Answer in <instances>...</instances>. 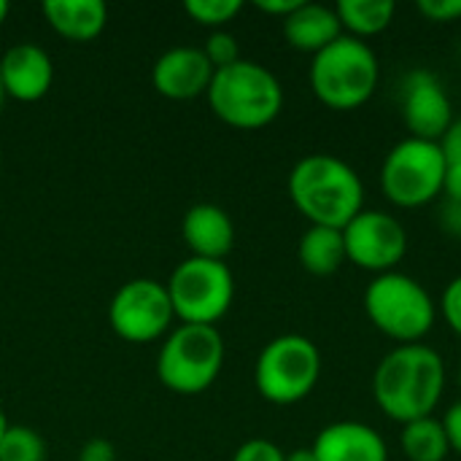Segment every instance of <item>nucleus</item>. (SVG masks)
<instances>
[{
  "instance_id": "nucleus-1",
  "label": "nucleus",
  "mask_w": 461,
  "mask_h": 461,
  "mask_svg": "<svg viewBox=\"0 0 461 461\" xmlns=\"http://www.w3.org/2000/svg\"><path fill=\"white\" fill-rule=\"evenodd\" d=\"M446 392V362L424 343L392 348L373 373L375 405L400 424L435 416Z\"/></svg>"
},
{
  "instance_id": "nucleus-2",
  "label": "nucleus",
  "mask_w": 461,
  "mask_h": 461,
  "mask_svg": "<svg viewBox=\"0 0 461 461\" xmlns=\"http://www.w3.org/2000/svg\"><path fill=\"white\" fill-rule=\"evenodd\" d=\"M289 197L294 208L319 227L343 230L365 211V184L359 173L335 154H308L289 173Z\"/></svg>"
},
{
  "instance_id": "nucleus-3",
  "label": "nucleus",
  "mask_w": 461,
  "mask_h": 461,
  "mask_svg": "<svg viewBox=\"0 0 461 461\" xmlns=\"http://www.w3.org/2000/svg\"><path fill=\"white\" fill-rule=\"evenodd\" d=\"M311 89L332 111L362 108L378 89L381 62L367 41L340 35L327 49L313 54Z\"/></svg>"
},
{
  "instance_id": "nucleus-4",
  "label": "nucleus",
  "mask_w": 461,
  "mask_h": 461,
  "mask_svg": "<svg viewBox=\"0 0 461 461\" xmlns=\"http://www.w3.org/2000/svg\"><path fill=\"white\" fill-rule=\"evenodd\" d=\"M205 95L211 111L224 124L238 130L267 127L284 108V86L276 73L243 57L227 68H219Z\"/></svg>"
},
{
  "instance_id": "nucleus-5",
  "label": "nucleus",
  "mask_w": 461,
  "mask_h": 461,
  "mask_svg": "<svg viewBox=\"0 0 461 461\" xmlns=\"http://www.w3.org/2000/svg\"><path fill=\"white\" fill-rule=\"evenodd\" d=\"M362 303L370 324L400 346L421 343L438 321L432 294L413 276L400 270L375 276L367 284Z\"/></svg>"
},
{
  "instance_id": "nucleus-6",
  "label": "nucleus",
  "mask_w": 461,
  "mask_h": 461,
  "mask_svg": "<svg viewBox=\"0 0 461 461\" xmlns=\"http://www.w3.org/2000/svg\"><path fill=\"white\" fill-rule=\"evenodd\" d=\"M221 365V332L208 324H181L165 338L159 348L157 375L176 394H200L219 378Z\"/></svg>"
},
{
  "instance_id": "nucleus-7",
  "label": "nucleus",
  "mask_w": 461,
  "mask_h": 461,
  "mask_svg": "<svg viewBox=\"0 0 461 461\" xmlns=\"http://www.w3.org/2000/svg\"><path fill=\"white\" fill-rule=\"evenodd\" d=\"M448 159L435 140L402 138L381 165V189L397 208H421L443 194Z\"/></svg>"
},
{
  "instance_id": "nucleus-8",
  "label": "nucleus",
  "mask_w": 461,
  "mask_h": 461,
  "mask_svg": "<svg viewBox=\"0 0 461 461\" xmlns=\"http://www.w3.org/2000/svg\"><path fill=\"white\" fill-rule=\"evenodd\" d=\"M321 378L319 346L305 335L273 338L257 359V392L273 405H294L305 400Z\"/></svg>"
},
{
  "instance_id": "nucleus-9",
  "label": "nucleus",
  "mask_w": 461,
  "mask_h": 461,
  "mask_svg": "<svg viewBox=\"0 0 461 461\" xmlns=\"http://www.w3.org/2000/svg\"><path fill=\"white\" fill-rule=\"evenodd\" d=\"M167 294L173 313L184 324L213 327L232 305L235 278L221 259L189 257L167 278Z\"/></svg>"
},
{
  "instance_id": "nucleus-10",
  "label": "nucleus",
  "mask_w": 461,
  "mask_h": 461,
  "mask_svg": "<svg viewBox=\"0 0 461 461\" xmlns=\"http://www.w3.org/2000/svg\"><path fill=\"white\" fill-rule=\"evenodd\" d=\"M173 303L167 286L151 278H132L122 284L108 303V321L127 343H151L173 324Z\"/></svg>"
},
{
  "instance_id": "nucleus-11",
  "label": "nucleus",
  "mask_w": 461,
  "mask_h": 461,
  "mask_svg": "<svg viewBox=\"0 0 461 461\" xmlns=\"http://www.w3.org/2000/svg\"><path fill=\"white\" fill-rule=\"evenodd\" d=\"M346 259L375 276L397 270L408 254V232L402 221L386 211H359L346 227Z\"/></svg>"
},
{
  "instance_id": "nucleus-12",
  "label": "nucleus",
  "mask_w": 461,
  "mask_h": 461,
  "mask_svg": "<svg viewBox=\"0 0 461 461\" xmlns=\"http://www.w3.org/2000/svg\"><path fill=\"white\" fill-rule=\"evenodd\" d=\"M400 111L411 138L440 143L448 127L454 124V105L446 92V84L438 73L427 68H416L402 78Z\"/></svg>"
},
{
  "instance_id": "nucleus-13",
  "label": "nucleus",
  "mask_w": 461,
  "mask_h": 461,
  "mask_svg": "<svg viewBox=\"0 0 461 461\" xmlns=\"http://www.w3.org/2000/svg\"><path fill=\"white\" fill-rule=\"evenodd\" d=\"M213 73L216 70L208 62L203 49L173 46L154 62L151 81H154L157 92L170 100H192V97L208 92Z\"/></svg>"
},
{
  "instance_id": "nucleus-14",
  "label": "nucleus",
  "mask_w": 461,
  "mask_h": 461,
  "mask_svg": "<svg viewBox=\"0 0 461 461\" xmlns=\"http://www.w3.org/2000/svg\"><path fill=\"white\" fill-rule=\"evenodd\" d=\"M0 81L14 100H41L54 81L51 57L38 43H14L0 57Z\"/></svg>"
},
{
  "instance_id": "nucleus-15",
  "label": "nucleus",
  "mask_w": 461,
  "mask_h": 461,
  "mask_svg": "<svg viewBox=\"0 0 461 461\" xmlns=\"http://www.w3.org/2000/svg\"><path fill=\"white\" fill-rule=\"evenodd\" d=\"M311 448L319 461H389V446L381 432L362 421L327 424Z\"/></svg>"
},
{
  "instance_id": "nucleus-16",
  "label": "nucleus",
  "mask_w": 461,
  "mask_h": 461,
  "mask_svg": "<svg viewBox=\"0 0 461 461\" xmlns=\"http://www.w3.org/2000/svg\"><path fill=\"white\" fill-rule=\"evenodd\" d=\"M184 243L192 249V257L203 259H221L235 246V224L230 213L213 203H197L184 213L181 221Z\"/></svg>"
},
{
  "instance_id": "nucleus-17",
  "label": "nucleus",
  "mask_w": 461,
  "mask_h": 461,
  "mask_svg": "<svg viewBox=\"0 0 461 461\" xmlns=\"http://www.w3.org/2000/svg\"><path fill=\"white\" fill-rule=\"evenodd\" d=\"M284 38L292 49L319 54L332 41L343 35V24L335 14V5L324 3H300L286 19H281Z\"/></svg>"
},
{
  "instance_id": "nucleus-18",
  "label": "nucleus",
  "mask_w": 461,
  "mask_h": 461,
  "mask_svg": "<svg viewBox=\"0 0 461 461\" xmlns=\"http://www.w3.org/2000/svg\"><path fill=\"white\" fill-rule=\"evenodd\" d=\"M43 16L62 38L92 41L103 32L108 8L103 0H46Z\"/></svg>"
},
{
  "instance_id": "nucleus-19",
  "label": "nucleus",
  "mask_w": 461,
  "mask_h": 461,
  "mask_svg": "<svg viewBox=\"0 0 461 461\" xmlns=\"http://www.w3.org/2000/svg\"><path fill=\"white\" fill-rule=\"evenodd\" d=\"M297 257L300 265L311 273V276H332L338 273L348 259H346V240H343V230L335 227H319L311 224L297 246Z\"/></svg>"
},
{
  "instance_id": "nucleus-20",
  "label": "nucleus",
  "mask_w": 461,
  "mask_h": 461,
  "mask_svg": "<svg viewBox=\"0 0 461 461\" xmlns=\"http://www.w3.org/2000/svg\"><path fill=\"white\" fill-rule=\"evenodd\" d=\"M335 14L351 38H373L384 32L397 14V5L392 0H340L335 5Z\"/></svg>"
},
{
  "instance_id": "nucleus-21",
  "label": "nucleus",
  "mask_w": 461,
  "mask_h": 461,
  "mask_svg": "<svg viewBox=\"0 0 461 461\" xmlns=\"http://www.w3.org/2000/svg\"><path fill=\"white\" fill-rule=\"evenodd\" d=\"M400 446H402V454L408 456V461H446L451 454L443 421L435 416L402 424Z\"/></svg>"
},
{
  "instance_id": "nucleus-22",
  "label": "nucleus",
  "mask_w": 461,
  "mask_h": 461,
  "mask_svg": "<svg viewBox=\"0 0 461 461\" xmlns=\"http://www.w3.org/2000/svg\"><path fill=\"white\" fill-rule=\"evenodd\" d=\"M0 461H46V443L32 427L8 424L0 438Z\"/></svg>"
},
{
  "instance_id": "nucleus-23",
  "label": "nucleus",
  "mask_w": 461,
  "mask_h": 461,
  "mask_svg": "<svg viewBox=\"0 0 461 461\" xmlns=\"http://www.w3.org/2000/svg\"><path fill=\"white\" fill-rule=\"evenodd\" d=\"M184 8L194 22L221 30V24H227L230 19L240 14L243 3L240 0H186Z\"/></svg>"
},
{
  "instance_id": "nucleus-24",
  "label": "nucleus",
  "mask_w": 461,
  "mask_h": 461,
  "mask_svg": "<svg viewBox=\"0 0 461 461\" xmlns=\"http://www.w3.org/2000/svg\"><path fill=\"white\" fill-rule=\"evenodd\" d=\"M203 51H205L208 62L213 65V70L227 68V65H232V62H238V59H240L238 38H235L232 32H227V30H213V32L208 35V41H205Z\"/></svg>"
},
{
  "instance_id": "nucleus-25",
  "label": "nucleus",
  "mask_w": 461,
  "mask_h": 461,
  "mask_svg": "<svg viewBox=\"0 0 461 461\" xmlns=\"http://www.w3.org/2000/svg\"><path fill=\"white\" fill-rule=\"evenodd\" d=\"M232 461H286V451H281L276 443L265 438H254V440H246L235 451Z\"/></svg>"
},
{
  "instance_id": "nucleus-26",
  "label": "nucleus",
  "mask_w": 461,
  "mask_h": 461,
  "mask_svg": "<svg viewBox=\"0 0 461 461\" xmlns=\"http://www.w3.org/2000/svg\"><path fill=\"white\" fill-rule=\"evenodd\" d=\"M416 8L421 16L440 24H451L461 19V0H419Z\"/></svg>"
},
{
  "instance_id": "nucleus-27",
  "label": "nucleus",
  "mask_w": 461,
  "mask_h": 461,
  "mask_svg": "<svg viewBox=\"0 0 461 461\" xmlns=\"http://www.w3.org/2000/svg\"><path fill=\"white\" fill-rule=\"evenodd\" d=\"M440 311H443L446 324L461 338V276L448 281L443 300H440Z\"/></svg>"
},
{
  "instance_id": "nucleus-28",
  "label": "nucleus",
  "mask_w": 461,
  "mask_h": 461,
  "mask_svg": "<svg viewBox=\"0 0 461 461\" xmlns=\"http://www.w3.org/2000/svg\"><path fill=\"white\" fill-rule=\"evenodd\" d=\"M438 221H440V227H443L451 238L461 240V200L443 197V200H440V211H438Z\"/></svg>"
},
{
  "instance_id": "nucleus-29",
  "label": "nucleus",
  "mask_w": 461,
  "mask_h": 461,
  "mask_svg": "<svg viewBox=\"0 0 461 461\" xmlns=\"http://www.w3.org/2000/svg\"><path fill=\"white\" fill-rule=\"evenodd\" d=\"M78 461H116V448L103 438H92L81 446Z\"/></svg>"
},
{
  "instance_id": "nucleus-30",
  "label": "nucleus",
  "mask_w": 461,
  "mask_h": 461,
  "mask_svg": "<svg viewBox=\"0 0 461 461\" xmlns=\"http://www.w3.org/2000/svg\"><path fill=\"white\" fill-rule=\"evenodd\" d=\"M443 429H446V435H448L451 451H456L461 456V400L459 402H454V405L446 411V416H443Z\"/></svg>"
},
{
  "instance_id": "nucleus-31",
  "label": "nucleus",
  "mask_w": 461,
  "mask_h": 461,
  "mask_svg": "<svg viewBox=\"0 0 461 461\" xmlns=\"http://www.w3.org/2000/svg\"><path fill=\"white\" fill-rule=\"evenodd\" d=\"M440 149H443V154H446L448 162H459L461 165V116L459 119H454V124H451L448 132L443 135Z\"/></svg>"
},
{
  "instance_id": "nucleus-32",
  "label": "nucleus",
  "mask_w": 461,
  "mask_h": 461,
  "mask_svg": "<svg viewBox=\"0 0 461 461\" xmlns=\"http://www.w3.org/2000/svg\"><path fill=\"white\" fill-rule=\"evenodd\" d=\"M440 197L461 200V165L459 162H448V167H446V181H443V194H440Z\"/></svg>"
},
{
  "instance_id": "nucleus-33",
  "label": "nucleus",
  "mask_w": 461,
  "mask_h": 461,
  "mask_svg": "<svg viewBox=\"0 0 461 461\" xmlns=\"http://www.w3.org/2000/svg\"><path fill=\"white\" fill-rule=\"evenodd\" d=\"M303 0H257V8L265 11V14H273V16H281L286 19Z\"/></svg>"
},
{
  "instance_id": "nucleus-34",
  "label": "nucleus",
  "mask_w": 461,
  "mask_h": 461,
  "mask_svg": "<svg viewBox=\"0 0 461 461\" xmlns=\"http://www.w3.org/2000/svg\"><path fill=\"white\" fill-rule=\"evenodd\" d=\"M286 461H319V456L313 454V448H294L286 454Z\"/></svg>"
},
{
  "instance_id": "nucleus-35",
  "label": "nucleus",
  "mask_w": 461,
  "mask_h": 461,
  "mask_svg": "<svg viewBox=\"0 0 461 461\" xmlns=\"http://www.w3.org/2000/svg\"><path fill=\"white\" fill-rule=\"evenodd\" d=\"M8 11H11V8H8V3H5V0H0V24L5 22V16H8Z\"/></svg>"
},
{
  "instance_id": "nucleus-36",
  "label": "nucleus",
  "mask_w": 461,
  "mask_h": 461,
  "mask_svg": "<svg viewBox=\"0 0 461 461\" xmlns=\"http://www.w3.org/2000/svg\"><path fill=\"white\" fill-rule=\"evenodd\" d=\"M5 429H8V421H5V413H3V408H0V438H3Z\"/></svg>"
},
{
  "instance_id": "nucleus-37",
  "label": "nucleus",
  "mask_w": 461,
  "mask_h": 461,
  "mask_svg": "<svg viewBox=\"0 0 461 461\" xmlns=\"http://www.w3.org/2000/svg\"><path fill=\"white\" fill-rule=\"evenodd\" d=\"M3 97H5V89H3V81H0V108H3Z\"/></svg>"
},
{
  "instance_id": "nucleus-38",
  "label": "nucleus",
  "mask_w": 461,
  "mask_h": 461,
  "mask_svg": "<svg viewBox=\"0 0 461 461\" xmlns=\"http://www.w3.org/2000/svg\"><path fill=\"white\" fill-rule=\"evenodd\" d=\"M459 389H461V365H459Z\"/></svg>"
},
{
  "instance_id": "nucleus-39",
  "label": "nucleus",
  "mask_w": 461,
  "mask_h": 461,
  "mask_svg": "<svg viewBox=\"0 0 461 461\" xmlns=\"http://www.w3.org/2000/svg\"><path fill=\"white\" fill-rule=\"evenodd\" d=\"M0 165H3V157H0Z\"/></svg>"
}]
</instances>
